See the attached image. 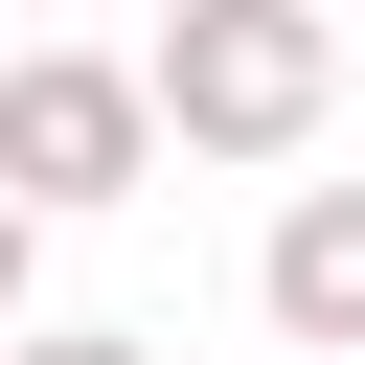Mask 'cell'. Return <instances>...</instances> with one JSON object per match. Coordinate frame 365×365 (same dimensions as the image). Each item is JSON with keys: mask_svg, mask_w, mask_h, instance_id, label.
I'll list each match as a JSON object with an SVG mask.
<instances>
[{"mask_svg": "<svg viewBox=\"0 0 365 365\" xmlns=\"http://www.w3.org/2000/svg\"><path fill=\"white\" fill-rule=\"evenodd\" d=\"M251 319H274L297 365H365V182H297V205H274V251H251Z\"/></svg>", "mask_w": 365, "mask_h": 365, "instance_id": "3957f363", "label": "cell"}, {"mask_svg": "<svg viewBox=\"0 0 365 365\" xmlns=\"http://www.w3.org/2000/svg\"><path fill=\"white\" fill-rule=\"evenodd\" d=\"M0 365H160V342H137V319H23Z\"/></svg>", "mask_w": 365, "mask_h": 365, "instance_id": "277c9868", "label": "cell"}, {"mask_svg": "<svg viewBox=\"0 0 365 365\" xmlns=\"http://www.w3.org/2000/svg\"><path fill=\"white\" fill-rule=\"evenodd\" d=\"M137 114H160L182 160H297V137L342 114V23H319V0H182V23L137 46Z\"/></svg>", "mask_w": 365, "mask_h": 365, "instance_id": "6da1fadb", "label": "cell"}, {"mask_svg": "<svg viewBox=\"0 0 365 365\" xmlns=\"http://www.w3.org/2000/svg\"><path fill=\"white\" fill-rule=\"evenodd\" d=\"M23 297H46V228H23V205H0V342H23Z\"/></svg>", "mask_w": 365, "mask_h": 365, "instance_id": "5b68a950", "label": "cell"}, {"mask_svg": "<svg viewBox=\"0 0 365 365\" xmlns=\"http://www.w3.org/2000/svg\"><path fill=\"white\" fill-rule=\"evenodd\" d=\"M137 182H160L137 46H0V205L68 228V205H137Z\"/></svg>", "mask_w": 365, "mask_h": 365, "instance_id": "7a4b0ae2", "label": "cell"}]
</instances>
